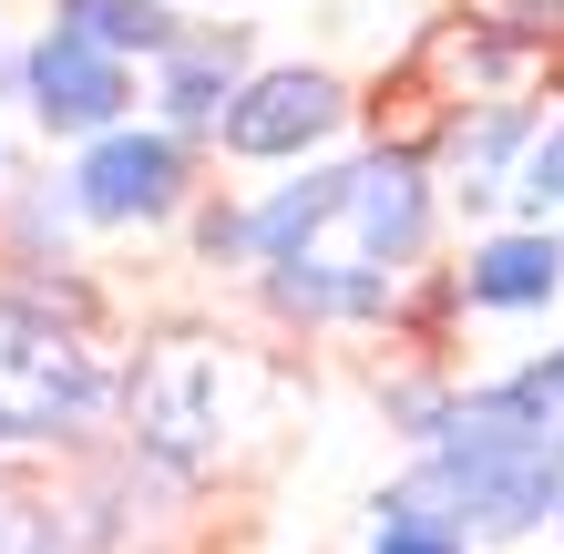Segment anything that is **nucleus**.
I'll list each match as a JSON object with an SVG mask.
<instances>
[{"mask_svg":"<svg viewBox=\"0 0 564 554\" xmlns=\"http://www.w3.org/2000/svg\"><path fill=\"white\" fill-rule=\"evenodd\" d=\"M370 554H482V544H473V524H462L442 493H421V482L401 472L370 503Z\"/></svg>","mask_w":564,"mask_h":554,"instance_id":"14","label":"nucleus"},{"mask_svg":"<svg viewBox=\"0 0 564 554\" xmlns=\"http://www.w3.org/2000/svg\"><path fill=\"white\" fill-rule=\"evenodd\" d=\"M11 104L31 113L42 144H83V134H104V123H134L144 113V62L104 52L73 21H42L11 52Z\"/></svg>","mask_w":564,"mask_h":554,"instance_id":"5","label":"nucleus"},{"mask_svg":"<svg viewBox=\"0 0 564 554\" xmlns=\"http://www.w3.org/2000/svg\"><path fill=\"white\" fill-rule=\"evenodd\" d=\"M0 83H11V42H0Z\"/></svg>","mask_w":564,"mask_h":554,"instance_id":"18","label":"nucleus"},{"mask_svg":"<svg viewBox=\"0 0 564 554\" xmlns=\"http://www.w3.org/2000/svg\"><path fill=\"white\" fill-rule=\"evenodd\" d=\"M339 206H349V144L308 154V165H278V185L247 195V268H278V257L328 247L339 237Z\"/></svg>","mask_w":564,"mask_h":554,"instance_id":"11","label":"nucleus"},{"mask_svg":"<svg viewBox=\"0 0 564 554\" xmlns=\"http://www.w3.org/2000/svg\"><path fill=\"white\" fill-rule=\"evenodd\" d=\"M411 482L442 493L482 554H513V544L554 534V513H564V411L523 370L462 380L452 432L411 452Z\"/></svg>","mask_w":564,"mask_h":554,"instance_id":"1","label":"nucleus"},{"mask_svg":"<svg viewBox=\"0 0 564 554\" xmlns=\"http://www.w3.org/2000/svg\"><path fill=\"white\" fill-rule=\"evenodd\" d=\"M513 216H564V113H544L534 154H523V175H513Z\"/></svg>","mask_w":564,"mask_h":554,"instance_id":"16","label":"nucleus"},{"mask_svg":"<svg viewBox=\"0 0 564 554\" xmlns=\"http://www.w3.org/2000/svg\"><path fill=\"white\" fill-rule=\"evenodd\" d=\"M195 11H206V0H195Z\"/></svg>","mask_w":564,"mask_h":554,"instance_id":"21","label":"nucleus"},{"mask_svg":"<svg viewBox=\"0 0 564 554\" xmlns=\"http://www.w3.org/2000/svg\"><path fill=\"white\" fill-rule=\"evenodd\" d=\"M257 73V31L247 21H185L175 42L144 62V113L175 134H216V113L237 104V83Z\"/></svg>","mask_w":564,"mask_h":554,"instance_id":"10","label":"nucleus"},{"mask_svg":"<svg viewBox=\"0 0 564 554\" xmlns=\"http://www.w3.org/2000/svg\"><path fill=\"white\" fill-rule=\"evenodd\" d=\"M52 21L93 31V42L123 52V62H154V52L195 21V0H52Z\"/></svg>","mask_w":564,"mask_h":554,"instance_id":"15","label":"nucleus"},{"mask_svg":"<svg viewBox=\"0 0 564 554\" xmlns=\"http://www.w3.org/2000/svg\"><path fill=\"white\" fill-rule=\"evenodd\" d=\"M401 287L411 278H390V268H370V257H349V247H308V257L257 268V308H268L278 329H297V339H318V329H390V318H401Z\"/></svg>","mask_w":564,"mask_h":554,"instance_id":"7","label":"nucleus"},{"mask_svg":"<svg viewBox=\"0 0 564 554\" xmlns=\"http://www.w3.org/2000/svg\"><path fill=\"white\" fill-rule=\"evenodd\" d=\"M0 185H11V144H0Z\"/></svg>","mask_w":564,"mask_h":554,"instance_id":"19","label":"nucleus"},{"mask_svg":"<svg viewBox=\"0 0 564 554\" xmlns=\"http://www.w3.org/2000/svg\"><path fill=\"white\" fill-rule=\"evenodd\" d=\"M73 237H83V206H73V175H11L0 185V247L11 268H73Z\"/></svg>","mask_w":564,"mask_h":554,"instance_id":"12","label":"nucleus"},{"mask_svg":"<svg viewBox=\"0 0 564 554\" xmlns=\"http://www.w3.org/2000/svg\"><path fill=\"white\" fill-rule=\"evenodd\" d=\"M523 380H534V390H544V401L564 411V349H544V360H523Z\"/></svg>","mask_w":564,"mask_h":554,"instance_id":"17","label":"nucleus"},{"mask_svg":"<svg viewBox=\"0 0 564 554\" xmlns=\"http://www.w3.org/2000/svg\"><path fill=\"white\" fill-rule=\"evenodd\" d=\"M452 287H462L473 318H544L564 298V216L482 226V237L452 257Z\"/></svg>","mask_w":564,"mask_h":554,"instance_id":"9","label":"nucleus"},{"mask_svg":"<svg viewBox=\"0 0 564 554\" xmlns=\"http://www.w3.org/2000/svg\"><path fill=\"white\" fill-rule=\"evenodd\" d=\"M534 134H544V104H534V93H473V104H452L442 144H431L442 195H452L462 216L513 206V175H523V154H534Z\"/></svg>","mask_w":564,"mask_h":554,"instance_id":"8","label":"nucleus"},{"mask_svg":"<svg viewBox=\"0 0 564 554\" xmlns=\"http://www.w3.org/2000/svg\"><path fill=\"white\" fill-rule=\"evenodd\" d=\"M370 401H380V421H390V442H401V452H421V442H442V432H452L462 380L431 360V349H411L401 370H380V380H370Z\"/></svg>","mask_w":564,"mask_h":554,"instance_id":"13","label":"nucleus"},{"mask_svg":"<svg viewBox=\"0 0 564 554\" xmlns=\"http://www.w3.org/2000/svg\"><path fill=\"white\" fill-rule=\"evenodd\" d=\"M554 544H564V513H554Z\"/></svg>","mask_w":564,"mask_h":554,"instance_id":"20","label":"nucleus"},{"mask_svg":"<svg viewBox=\"0 0 564 554\" xmlns=\"http://www.w3.org/2000/svg\"><path fill=\"white\" fill-rule=\"evenodd\" d=\"M257 360L247 349H226V339H195V329H175V339H154L134 370H123V442L144 452V463H164L175 482H206V472H226V452H237V380H247Z\"/></svg>","mask_w":564,"mask_h":554,"instance_id":"2","label":"nucleus"},{"mask_svg":"<svg viewBox=\"0 0 564 554\" xmlns=\"http://www.w3.org/2000/svg\"><path fill=\"white\" fill-rule=\"evenodd\" d=\"M442 165L431 144H359L349 154V206H339V237L349 257H370L390 278H431V247H442Z\"/></svg>","mask_w":564,"mask_h":554,"instance_id":"6","label":"nucleus"},{"mask_svg":"<svg viewBox=\"0 0 564 554\" xmlns=\"http://www.w3.org/2000/svg\"><path fill=\"white\" fill-rule=\"evenodd\" d=\"M349 134H359L349 73H328V62H257L206 144H216V165L278 175V165H308V154H339Z\"/></svg>","mask_w":564,"mask_h":554,"instance_id":"4","label":"nucleus"},{"mask_svg":"<svg viewBox=\"0 0 564 554\" xmlns=\"http://www.w3.org/2000/svg\"><path fill=\"white\" fill-rule=\"evenodd\" d=\"M73 206L93 237H164V226H185L195 216V195H206L226 165H216V144L206 134H175V123H104V134H83L73 144Z\"/></svg>","mask_w":564,"mask_h":554,"instance_id":"3","label":"nucleus"}]
</instances>
